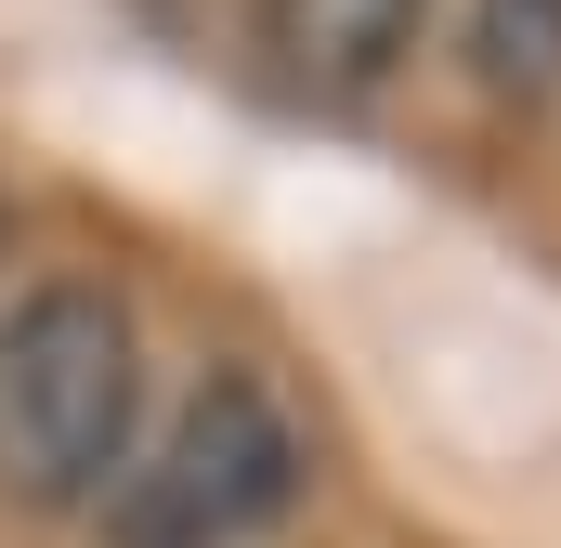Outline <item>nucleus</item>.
I'll return each mask as SVG.
<instances>
[{
    "label": "nucleus",
    "instance_id": "nucleus-3",
    "mask_svg": "<svg viewBox=\"0 0 561 548\" xmlns=\"http://www.w3.org/2000/svg\"><path fill=\"white\" fill-rule=\"evenodd\" d=\"M419 13H431V0H262V53H275L287 92L353 105V92H379V79L405 66Z\"/></svg>",
    "mask_w": 561,
    "mask_h": 548
},
{
    "label": "nucleus",
    "instance_id": "nucleus-1",
    "mask_svg": "<svg viewBox=\"0 0 561 548\" xmlns=\"http://www.w3.org/2000/svg\"><path fill=\"white\" fill-rule=\"evenodd\" d=\"M144 406V340L118 313V287H26L0 313V496L66 510L118 470Z\"/></svg>",
    "mask_w": 561,
    "mask_h": 548
},
{
    "label": "nucleus",
    "instance_id": "nucleus-4",
    "mask_svg": "<svg viewBox=\"0 0 561 548\" xmlns=\"http://www.w3.org/2000/svg\"><path fill=\"white\" fill-rule=\"evenodd\" d=\"M470 66H483V92L549 105L561 92V0H483L470 13Z\"/></svg>",
    "mask_w": 561,
    "mask_h": 548
},
{
    "label": "nucleus",
    "instance_id": "nucleus-2",
    "mask_svg": "<svg viewBox=\"0 0 561 548\" xmlns=\"http://www.w3.org/2000/svg\"><path fill=\"white\" fill-rule=\"evenodd\" d=\"M287 496H300V431L249 366H222L170 418V444L105 496V548H249Z\"/></svg>",
    "mask_w": 561,
    "mask_h": 548
}]
</instances>
